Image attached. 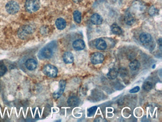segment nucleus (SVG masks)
Wrapping results in <instances>:
<instances>
[{"mask_svg": "<svg viewBox=\"0 0 162 122\" xmlns=\"http://www.w3.org/2000/svg\"><path fill=\"white\" fill-rule=\"evenodd\" d=\"M74 21L77 24H80L81 21V13L78 11H75L73 13Z\"/></svg>", "mask_w": 162, "mask_h": 122, "instance_id": "20", "label": "nucleus"}, {"mask_svg": "<svg viewBox=\"0 0 162 122\" xmlns=\"http://www.w3.org/2000/svg\"><path fill=\"white\" fill-rule=\"evenodd\" d=\"M42 72L45 75L54 78L57 76L58 74V69L55 66L51 65H46L42 68Z\"/></svg>", "mask_w": 162, "mask_h": 122, "instance_id": "4", "label": "nucleus"}, {"mask_svg": "<svg viewBox=\"0 0 162 122\" xmlns=\"http://www.w3.org/2000/svg\"><path fill=\"white\" fill-rule=\"evenodd\" d=\"M118 71L115 68H112L110 69V70L107 74V76L108 78L111 80H113L118 77Z\"/></svg>", "mask_w": 162, "mask_h": 122, "instance_id": "16", "label": "nucleus"}, {"mask_svg": "<svg viewBox=\"0 0 162 122\" xmlns=\"http://www.w3.org/2000/svg\"><path fill=\"white\" fill-rule=\"evenodd\" d=\"M118 73H120V75L122 76H126L128 74V71L126 68H122L119 69V71H118Z\"/></svg>", "mask_w": 162, "mask_h": 122, "instance_id": "26", "label": "nucleus"}, {"mask_svg": "<svg viewBox=\"0 0 162 122\" xmlns=\"http://www.w3.org/2000/svg\"><path fill=\"white\" fill-rule=\"evenodd\" d=\"M63 59L65 63H72L74 61L73 55L71 52H65L63 56Z\"/></svg>", "mask_w": 162, "mask_h": 122, "instance_id": "13", "label": "nucleus"}, {"mask_svg": "<svg viewBox=\"0 0 162 122\" xmlns=\"http://www.w3.org/2000/svg\"><path fill=\"white\" fill-rule=\"evenodd\" d=\"M133 5L135 8L137 9L138 10H144L145 9V5L144 3L140 1H135L133 2Z\"/></svg>", "mask_w": 162, "mask_h": 122, "instance_id": "18", "label": "nucleus"}, {"mask_svg": "<svg viewBox=\"0 0 162 122\" xmlns=\"http://www.w3.org/2000/svg\"><path fill=\"white\" fill-rule=\"evenodd\" d=\"M90 60L93 65L102 63L104 60V56L102 53L96 52L92 54L90 56Z\"/></svg>", "mask_w": 162, "mask_h": 122, "instance_id": "6", "label": "nucleus"}, {"mask_svg": "<svg viewBox=\"0 0 162 122\" xmlns=\"http://www.w3.org/2000/svg\"><path fill=\"white\" fill-rule=\"evenodd\" d=\"M7 13L11 14H16L19 10V6L16 1H11L7 3L5 6Z\"/></svg>", "mask_w": 162, "mask_h": 122, "instance_id": "5", "label": "nucleus"}, {"mask_svg": "<svg viewBox=\"0 0 162 122\" xmlns=\"http://www.w3.org/2000/svg\"><path fill=\"white\" fill-rule=\"evenodd\" d=\"M139 90H140V87H139V86H136V87H134L133 89H131L129 92L130 93H137Z\"/></svg>", "mask_w": 162, "mask_h": 122, "instance_id": "27", "label": "nucleus"}, {"mask_svg": "<svg viewBox=\"0 0 162 122\" xmlns=\"http://www.w3.org/2000/svg\"><path fill=\"white\" fill-rule=\"evenodd\" d=\"M97 106H93L89 108L87 110V117H92L94 115L96 111L97 110Z\"/></svg>", "mask_w": 162, "mask_h": 122, "instance_id": "23", "label": "nucleus"}, {"mask_svg": "<svg viewBox=\"0 0 162 122\" xmlns=\"http://www.w3.org/2000/svg\"><path fill=\"white\" fill-rule=\"evenodd\" d=\"M25 65L27 69L29 70L33 71L37 67V62L33 59H28L26 61Z\"/></svg>", "mask_w": 162, "mask_h": 122, "instance_id": "9", "label": "nucleus"}, {"mask_svg": "<svg viewBox=\"0 0 162 122\" xmlns=\"http://www.w3.org/2000/svg\"><path fill=\"white\" fill-rule=\"evenodd\" d=\"M90 20L93 24L99 25L103 22L102 17L97 13L93 14L91 17Z\"/></svg>", "mask_w": 162, "mask_h": 122, "instance_id": "12", "label": "nucleus"}, {"mask_svg": "<svg viewBox=\"0 0 162 122\" xmlns=\"http://www.w3.org/2000/svg\"><path fill=\"white\" fill-rule=\"evenodd\" d=\"M74 1V2H76V3H78V2H79V1H80V0H73Z\"/></svg>", "mask_w": 162, "mask_h": 122, "instance_id": "29", "label": "nucleus"}, {"mask_svg": "<svg viewBox=\"0 0 162 122\" xmlns=\"http://www.w3.org/2000/svg\"><path fill=\"white\" fill-rule=\"evenodd\" d=\"M40 7V0H27L25 3V10L28 13H34L39 10Z\"/></svg>", "mask_w": 162, "mask_h": 122, "instance_id": "3", "label": "nucleus"}, {"mask_svg": "<svg viewBox=\"0 0 162 122\" xmlns=\"http://www.w3.org/2000/svg\"><path fill=\"white\" fill-rule=\"evenodd\" d=\"M68 105L71 107H75L78 106L80 102V100L78 97L74 96L69 97L68 100Z\"/></svg>", "mask_w": 162, "mask_h": 122, "instance_id": "14", "label": "nucleus"}, {"mask_svg": "<svg viewBox=\"0 0 162 122\" xmlns=\"http://www.w3.org/2000/svg\"><path fill=\"white\" fill-rule=\"evenodd\" d=\"M152 83L149 81H146L144 83L143 85V88L146 91H149L152 89Z\"/></svg>", "mask_w": 162, "mask_h": 122, "instance_id": "22", "label": "nucleus"}, {"mask_svg": "<svg viewBox=\"0 0 162 122\" xmlns=\"http://www.w3.org/2000/svg\"><path fill=\"white\" fill-rule=\"evenodd\" d=\"M72 46L74 49L77 51L82 50L85 47V44L82 40H77L73 42Z\"/></svg>", "mask_w": 162, "mask_h": 122, "instance_id": "8", "label": "nucleus"}, {"mask_svg": "<svg viewBox=\"0 0 162 122\" xmlns=\"http://www.w3.org/2000/svg\"><path fill=\"white\" fill-rule=\"evenodd\" d=\"M95 46L96 48L99 50H104L107 47V43L104 40L101 38H99L96 41Z\"/></svg>", "mask_w": 162, "mask_h": 122, "instance_id": "11", "label": "nucleus"}, {"mask_svg": "<svg viewBox=\"0 0 162 122\" xmlns=\"http://www.w3.org/2000/svg\"><path fill=\"white\" fill-rule=\"evenodd\" d=\"M111 30L113 34L116 35H120L122 33L121 28L116 24H114L111 25Z\"/></svg>", "mask_w": 162, "mask_h": 122, "instance_id": "17", "label": "nucleus"}, {"mask_svg": "<svg viewBox=\"0 0 162 122\" xmlns=\"http://www.w3.org/2000/svg\"><path fill=\"white\" fill-rule=\"evenodd\" d=\"M7 71V67L4 65H0V76L5 74Z\"/></svg>", "mask_w": 162, "mask_h": 122, "instance_id": "25", "label": "nucleus"}, {"mask_svg": "<svg viewBox=\"0 0 162 122\" xmlns=\"http://www.w3.org/2000/svg\"><path fill=\"white\" fill-rule=\"evenodd\" d=\"M55 24L58 29L62 30L65 29V27L66 26V22L64 19L60 18L57 19L56 21Z\"/></svg>", "mask_w": 162, "mask_h": 122, "instance_id": "15", "label": "nucleus"}, {"mask_svg": "<svg viewBox=\"0 0 162 122\" xmlns=\"http://www.w3.org/2000/svg\"><path fill=\"white\" fill-rule=\"evenodd\" d=\"M157 12H158V11L157 10V9L154 6L150 7L149 9V11H148V13H149L150 15L151 16H155L157 14Z\"/></svg>", "mask_w": 162, "mask_h": 122, "instance_id": "24", "label": "nucleus"}, {"mask_svg": "<svg viewBox=\"0 0 162 122\" xmlns=\"http://www.w3.org/2000/svg\"><path fill=\"white\" fill-rule=\"evenodd\" d=\"M125 21L126 22V24L128 25H131L133 24L134 22V18L131 14H126L125 18Z\"/></svg>", "mask_w": 162, "mask_h": 122, "instance_id": "21", "label": "nucleus"}, {"mask_svg": "<svg viewBox=\"0 0 162 122\" xmlns=\"http://www.w3.org/2000/svg\"><path fill=\"white\" fill-rule=\"evenodd\" d=\"M66 82L63 80H61L59 82L58 90L53 94V97L54 99H57L60 98L64 92L66 87Z\"/></svg>", "mask_w": 162, "mask_h": 122, "instance_id": "7", "label": "nucleus"}, {"mask_svg": "<svg viewBox=\"0 0 162 122\" xmlns=\"http://www.w3.org/2000/svg\"><path fill=\"white\" fill-rule=\"evenodd\" d=\"M158 43L159 44V47L160 49L161 50V49H162V39L161 38H160L158 40Z\"/></svg>", "mask_w": 162, "mask_h": 122, "instance_id": "28", "label": "nucleus"}, {"mask_svg": "<svg viewBox=\"0 0 162 122\" xmlns=\"http://www.w3.org/2000/svg\"><path fill=\"white\" fill-rule=\"evenodd\" d=\"M139 39L141 42L144 44H147L151 42L152 40V37L151 34L148 33H142L139 36Z\"/></svg>", "mask_w": 162, "mask_h": 122, "instance_id": "10", "label": "nucleus"}, {"mask_svg": "<svg viewBox=\"0 0 162 122\" xmlns=\"http://www.w3.org/2000/svg\"><path fill=\"white\" fill-rule=\"evenodd\" d=\"M33 31V27L31 25H24L18 30V36L21 39H27L32 34Z\"/></svg>", "mask_w": 162, "mask_h": 122, "instance_id": "2", "label": "nucleus"}, {"mask_svg": "<svg viewBox=\"0 0 162 122\" xmlns=\"http://www.w3.org/2000/svg\"><path fill=\"white\" fill-rule=\"evenodd\" d=\"M129 67L132 70H137L140 67V63L138 61L134 60L130 62L129 65Z\"/></svg>", "mask_w": 162, "mask_h": 122, "instance_id": "19", "label": "nucleus"}, {"mask_svg": "<svg viewBox=\"0 0 162 122\" xmlns=\"http://www.w3.org/2000/svg\"><path fill=\"white\" fill-rule=\"evenodd\" d=\"M49 45L45 47L40 51L38 53L40 59H50L52 56L53 54L52 49L54 48V43L52 42L50 43Z\"/></svg>", "mask_w": 162, "mask_h": 122, "instance_id": "1", "label": "nucleus"}]
</instances>
